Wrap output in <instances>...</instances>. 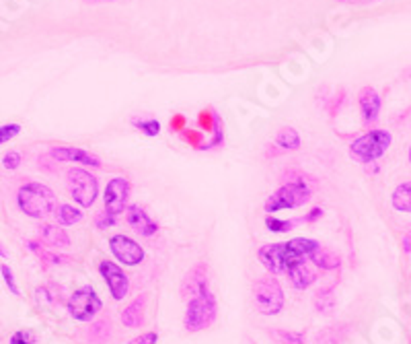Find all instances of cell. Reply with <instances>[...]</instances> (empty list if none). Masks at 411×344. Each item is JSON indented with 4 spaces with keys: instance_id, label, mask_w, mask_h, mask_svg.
<instances>
[{
    "instance_id": "cell-1",
    "label": "cell",
    "mask_w": 411,
    "mask_h": 344,
    "mask_svg": "<svg viewBox=\"0 0 411 344\" xmlns=\"http://www.w3.org/2000/svg\"><path fill=\"white\" fill-rule=\"evenodd\" d=\"M321 243L317 239H308V237H296L284 243H268L262 245L257 252L260 262L264 264V268L272 274L280 272H288L292 266L304 262L310 258V254L319 247Z\"/></svg>"
},
{
    "instance_id": "cell-2",
    "label": "cell",
    "mask_w": 411,
    "mask_h": 344,
    "mask_svg": "<svg viewBox=\"0 0 411 344\" xmlns=\"http://www.w3.org/2000/svg\"><path fill=\"white\" fill-rule=\"evenodd\" d=\"M17 206L25 216L43 221L50 214H54L58 206V198L50 185L39 183V181H27L17 192Z\"/></svg>"
},
{
    "instance_id": "cell-3",
    "label": "cell",
    "mask_w": 411,
    "mask_h": 344,
    "mask_svg": "<svg viewBox=\"0 0 411 344\" xmlns=\"http://www.w3.org/2000/svg\"><path fill=\"white\" fill-rule=\"evenodd\" d=\"M391 143L393 136L389 130H368L350 145V155L360 163H375L389 151Z\"/></svg>"
},
{
    "instance_id": "cell-4",
    "label": "cell",
    "mask_w": 411,
    "mask_h": 344,
    "mask_svg": "<svg viewBox=\"0 0 411 344\" xmlns=\"http://www.w3.org/2000/svg\"><path fill=\"white\" fill-rule=\"evenodd\" d=\"M216 297L208 291L200 297H193L187 301V310H185V318H183V326L187 332H202L206 328H210L216 320Z\"/></svg>"
},
{
    "instance_id": "cell-5",
    "label": "cell",
    "mask_w": 411,
    "mask_h": 344,
    "mask_svg": "<svg viewBox=\"0 0 411 344\" xmlns=\"http://www.w3.org/2000/svg\"><path fill=\"white\" fill-rule=\"evenodd\" d=\"M310 198H313L310 188L304 181H288V183L280 185L272 196H268L266 212L272 214V212L286 210V208H298V206H304Z\"/></svg>"
},
{
    "instance_id": "cell-6",
    "label": "cell",
    "mask_w": 411,
    "mask_h": 344,
    "mask_svg": "<svg viewBox=\"0 0 411 344\" xmlns=\"http://www.w3.org/2000/svg\"><path fill=\"white\" fill-rule=\"evenodd\" d=\"M68 192L81 208H89L95 204L99 196V181L91 172L83 168H70L66 173Z\"/></svg>"
},
{
    "instance_id": "cell-7",
    "label": "cell",
    "mask_w": 411,
    "mask_h": 344,
    "mask_svg": "<svg viewBox=\"0 0 411 344\" xmlns=\"http://www.w3.org/2000/svg\"><path fill=\"white\" fill-rule=\"evenodd\" d=\"M253 303L262 316H277L284 310V291L274 274L262 276L253 285Z\"/></svg>"
},
{
    "instance_id": "cell-8",
    "label": "cell",
    "mask_w": 411,
    "mask_h": 344,
    "mask_svg": "<svg viewBox=\"0 0 411 344\" xmlns=\"http://www.w3.org/2000/svg\"><path fill=\"white\" fill-rule=\"evenodd\" d=\"M66 310H68V314H70L72 320H76V322H91L103 310V301H101V297L97 295V291L91 285H85V287L76 289L68 297Z\"/></svg>"
},
{
    "instance_id": "cell-9",
    "label": "cell",
    "mask_w": 411,
    "mask_h": 344,
    "mask_svg": "<svg viewBox=\"0 0 411 344\" xmlns=\"http://www.w3.org/2000/svg\"><path fill=\"white\" fill-rule=\"evenodd\" d=\"M99 274L105 281V285H107V289H109V293H112V297L116 301H122L128 295V291H130V279L122 270V266H118L112 260H101L99 262Z\"/></svg>"
},
{
    "instance_id": "cell-10",
    "label": "cell",
    "mask_w": 411,
    "mask_h": 344,
    "mask_svg": "<svg viewBox=\"0 0 411 344\" xmlns=\"http://www.w3.org/2000/svg\"><path fill=\"white\" fill-rule=\"evenodd\" d=\"M109 250L118 258V262H122L124 266H138L144 260V247L136 239H132L124 233L109 237Z\"/></svg>"
},
{
    "instance_id": "cell-11",
    "label": "cell",
    "mask_w": 411,
    "mask_h": 344,
    "mask_svg": "<svg viewBox=\"0 0 411 344\" xmlns=\"http://www.w3.org/2000/svg\"><path fill=\"white\" fill-rule=\"evenodd\" d=\"M128 198H130V181L126 177H114L107 181L105 192H103V204H105L107 212H112L116 216L120 212H124Z\"/></svg>"
},
{
    "instance_id": "cell-12",
    "label": "cell",
    "mask_w": 411,
    "mask_h": 344,
    "mask_svg": "<svg viewBox=\"0 0 411 344\" xmlns=\"http://www.w3.org/2000/svg\"><path fill=\"white\" fill-rule=\"evenodd\" d=\"M210 291V279H208V266L202 262L193 266L181 281V297L183 299H193Z\"/></svg>"
},
{
    "instance_id": "cell-13",
    "label": "cell",
    "mask_w": 411,
    "mask_h": 344,
    "mask_svg": "<svg viewBox=\"0 0 411 344\" xmlns=\"http://www.w3.org/2000/svg\"><path fill=\"white\" fill-rule=\"evenodd\" d=\"M50 157L60 163H76V165H87V168H101V159L81 147H52Z\"/></svg>"
},
{
    "instance_id": "cell-14",
    "label": "cell",
    "mask_w": 411,
    "mask_h": 344,
    "mask_svg": "<svg viewBox=\"0 0 411 344\" xmlns=\"http://www.w3.org/2000/svg\"><path fill=\"white\" fill-rule=\"evenodd\" d=\"M358 105H360L364 124H375L379 120L383 101H381V95L377 93L375 87L366 85V87L360 89V93H358Z\"/></svg>"
},
{
    "instance_id": "cell-15",
    "label": "cell",
    "mask_w": 411,
    "mask_h": 344,
    "mask_svg": "<svg viewBox=\"0 0 411 344\" xmlns=\"http://www.w3.org/2000/svg\"><path fill=\"white\" fill-rule=\"evenodd\" d=\"M126 221L142 237H152L158 231V223L152 221V216L144 208H140L138 204H132V206L126 208Z\"/></svg>"
},
{
    "instance_id": "cell-16",
    "label": "cell",
    "mask_w": 411,
    "mask_h": 344,
    "mask_svg": "<svg viewBox=\"0 0 411 344\" xmlns=\"http://www.w3.org/2000/svg\"><path fill=\"white\" fill-rule=\"evenodd\" d=\"M37 235H39V241L45 243L48 247H56V250H62V247H68L70 245V235L66 233V229H62V225H52V223H39L37 227Z\"/></svg>"
},
{
    "instance_id": "cell-17",
    "label": "cell",
    "mask_w": 411,
    "mask_h": 344,
    "mask_svg": "<svg viewBox=\"0 0 411 344\" xmlns=\"http://www.w3.org/2000/svg\"><path fill=\"white\" fill-rule=\"evenodd\" d=\"M288 279H290V285L298 291H304L308 289L315 281H317V272L308 266V262H300L296 266H292L288 272Z\"/></svg>"
},
{
    "instance_id": "cell-18",
    "label": "cell",
    "mask_w": 411,
    "mask_h": 344,
    "mask_svg": "<svg viewBox=\"0 0 411 344\" xmlns=\"http://www.w3.org/2000/svg\"><path fill=\"white\" fill-rule=\"evenodd\" d=\"M144 307H146V295H140L122 312V324L126 328L142 326L144 324Z\"/></svg>"
},
{
    "instance_id": "cell-19",
    "label": "cell",
    "mask_w": 411,
    "mask_h": 344,
    "mask_svg": "<svg viewBox=\"0 0 411 344\" xmlns=\"http://www.w3.org/2000/svg\"><path fill=\"white\" fill-rule=\"evenodd\" d=\"M308 260H310L315 266H319L321 270H335V268L341 266V258H339L335 252H331V250H327V247H323V245H319V247L310 254Z\"/></svg>"
},
{
    "instance_id": "cell-20",
    "label": "cell",
    "mask_w": 411,
    "mask_h": 344,
    "mask_svg": "<svg viewBox=\"0 0 411 344\" xmlns=\"http://www.w3.org/2000/svg\"><path fill=\"white\" fill-rule=\"evenodd\" d=\"M83 216H85V212H83L81 208L72 206V204H58L56 210H54V219H56V223L62 225V227L76 225V223L83 221Z\"/></svg>"
},
{
    "instance_id": "cell-21",
    "label": "cell",
    "mask_w": 411,
    "mask_h": 344,
    "mask_svg": "<svg viewBox=\"0 0 411 344\" xmlns=\"http://www.w3.org/2000/svg\"><path fill=\"white\" fill-rule=\"evenodd\" d=\"M348 328L346 324H339V326H327L323 330H319L315 334V344H341L348 338Z\"/></svg>"
},
{
    "instance_id": "cell-22",
    "label": "cell",
    "mask_w": 411,
    "mask_h": 344,
    "mask_svg": "<svg viewBox=\"0 0 411 344\" xmlns=\"http://www.w3.org/2000/svg\"><path fill=\"white\" fill-rule=\"evenodd\" d=\"M391 204L397 212H411V179L399 183L391 194Z\"/></svg>"
},
{
    "instance_id": "cell-23",
    "label": "cell",
    "mask_w": 411,
    "mask_h": 344,
    "mask_svg": "<svg viewBox=\"0 0 411 344\" xmlns=\"http://www.w3.org/2000/svg\"><path fill=\"white\" fill-rule=\"evenodd\" d=\"M275 145L282 149V151H298L300 149V134L290 128V126H284L280 128V132L275 134Z\"/></svg>"
},
{
    "instance_id": "cell-24",
    "label": "cell",
    "mask_w": 411,
    "mask_h": 344,
    "mask_svg": "<svg viewBox=\"0 0 411 344\" xmlns=\"http://www.w3.org/2000/svg\"><path fill=\"white\" fill-rule=\"evenodd\" d=\"M27 245H29V250L43 262V268H48V266H56V264H66L70 258H66V256H58V254H52V252H48L39 241H27Z\"/></svg>"
},
{
    "instance_id": "cell-25",
    "label": "cell",
    "mask_w": 411,
    "mask_h": 344,
    "mask_svg": "<svg viewBox=\"0 0 411 344\" xmlns=\"http://www.w3.org/2000/svg\"><path fill=\"white\" fill-rule=\"evenodd\" d=\"M130 124L140 130L142 134L146 136H158L160 134V122L156 118H150V116H134L130 120Z\"/></svg>"
},
{
    "instance_id": "cell-26",
    "label": "cell",
    "mask_w": 411,
    "mask_h": 344,
    "mask_svg": "<svg viewBox=\"0 0 411 344\" xmlns=\"http://www.w3.org/2000/svg\"><path fill=\"white\" fill-rule=\"evenodd\" d=\"M315 310L319 314H325V316L333 314V310H335V297L331 295V289H323V291H319L315 295Z\"/></svg>"
},
{
    "instance_id": "cell-27",
    "label": "cell",
    "mask_w": 411,
    "mask_h": 344,
    "mask_svg": "<svg viewBox=\"0 0 411 344\" xmlns=\"http://www.w3.org/2000/svg\"><path fill=\"white\" fill-rule=\"evenodd\" d=\"M272 338H274L277 344H304V334L302 332H292V330H272L270 332Z\"/></svg>"
},
{
    "instance_id": "cell-28",
    "label": "cell",
    "mask_w": 411,
    "mask_h": 344,
    "mask_svg": "<svg viewBox=\"0 0 411 344\" xmlns=\"http://www.w3.org/2000/svg\"><path fill=\"white\" fill-rule=\"evenodd\" d=\"M266 227L272 233H288V231L294 229V221H286V219H277L274 214H268L266 216Z\"/></svg>"
},
{
    "instance_id": "cell-29",
    "label": "cell",
    "mask_w": 411,
    "mask_h": 344,
    "mask_svg": "<svg viewBox=\"0 0 411 344\" xmlns=\"http://www.w3.org/2000/svg\"><path fill=\"white\" fill-rule=\"evenodd\" d=\"M21 134V124L17 122H10V124H2L0 126V147L10 143L12 139H17Z\"/></svg>"
},
{
    "instance_id": "cell-30",
    "label": "cell",
    "mask_w": 411,
    "mask_h": 344,
    "mask_svg": "<svg viewBox=\"0 0 411 344\" xmlns=\"http://www.w3.org/2000/svg\"><path fill=\"white\" fill-rule=\"evenodd\" d=\"M0 274H2V281H4V285L8 287V291L12 293V295H21V291H19V287H17V281H14V274H12V268L8 266V264H2L0 266Z\"/></svg>"
},
{
    "instance_id": "cell-31",
    "label": "cell",
    "mask_w": 411,
    "mask_h": 344,
    "mask_svg": "<svg viewBox=\"0 0 411 344\" xmlns=\"http://www.w3.org/2000/svg\"><path fill=\"white\" fill-rule=\"evenodd\" d=\"M21 163H23V155H21L19 151H8V153L2 157V168H4L6 172H14V170H19V168H21Z\"/></svg>"
},
{
    "instance_id": "cell-32",
    "label": "cell",
    "mask_w": 411,
    "mask_h": 344,
    "mask_svg": "<svg viewBox=\"0 0 411 344\" xmlns=\"http://www.w3.org/2000/svg\"><path fill=\"white\" fill-rule=\"evenodd\" d=\"M8 344H37V336L31 330H17L8 338Z\"/></svg>"
},
{
    "instance_id": "cell-33",
    "label": "cell",
    "mask_w": 411,
    "mask_h": 344,
    "mask_svg": "<svg viewBox=\"0 0 411 344\" xmlns=\"http://www.w3.org/2000/svg\"><path fill=\"white\" fill-rule=\"evenodd\" d=\"M95 225L97 229H107V227H114L116 225V214L107 212V210H99L95 214Z\"/></svg>"
},
{
    "instance_id": "cell-34",
    "label": "cell",
    "mask_w": 411,
    "mask_h": 344,
    "mask_svg": "<svg viewBox=\"0 0 411 344\" xmlns=\"http://www.w3.org/2000/svg\"><path fill=\"white\" fill-rule=\"evenodd\" d=\"M344 99H346V91H344V89H339V93L331 97V105H327V110H329V114H331V116H335V114L339 112V108H341Z\"/></svg>"
},
{
    "instance_id": "cell-35",
    "label": "cell",
    "mask_w": 411,
    "mask_h": 344,
    "mask_svg": "<svg viewBox=\"0 0 411 344\" xmlns=\"http://www.w3.org/2000/svg\"><path fill=\"white\" fill-rule=\"evenodd\" d=\"M158 343V334L156 332H144L136 338H132L128 344H156Z\"/></svg>"
},
{
    "instance_id": "cell-36",
    "label": "cell",
    "mask_w": 411,
    "mask_h": 344,
    "mask_svg": "<svg viewBox=\"0 0 411 344\" xmlns=\"http://www.w3.org/2000/svg\"><path fill=\"white\" fill-rule=\"evenodd\" d=\"M181 134H183V139H185L187 143H191L196 149H200V147H202V145H200V141H202V134H200V132H196V130H187V128H185V130H181Z\"/></svg>"
},
{
    "instance_id": "cell-37",
    "label": "cell",
    "mask_w": 411,
    "mask_h": 344,
    "mask_svg": "<svg viewBox=\"0 0 411 344\" xmlns=\"http://www.w3.org/2000/svg\"><path fill=\"white\" fill-rule=\"evenodd\" d=\"M323 216V208H313L308 214H304V221L306 223H315V221H319Z\"/></svg>"
},
{
    "instance_id": "cell-38",
    "label": "cell",
    "mask_w": 411,
    "mask_h": 344,
    "mask_svg": "<svg viewBox=\"0 0 411 344\" xmlns=\"http://www.w3.org/2000/svg\"><path fill=\"white\" fill-rule=\"evenodd\" d=\"M183 124H185V118H183V116H175V118L171 120V130L181 132V130H185V128H183Z\"/></svg>"
},
{
    "instance_id": "cell-39",
    "label": "cell",
    "mask_w": 411,
    "mask_h": 344,
    "mask_svg": "<svg viewBox=\"0 0 411 344\" xmlns=\"http://www.w3.org/2000/svg\"><path fill=\"white\" fill-rule=\"evenodd\" d=\"M335 2H341V4H370V2H377V0H335Z\"/></svg>"
},
{
    "instance_id": "cell-40",
    "label": "cell",
    "mask_w": 411,
    "mask_h": 344,
    "mask_svg": "<svg viewBox=\"0 0 411 344\" xmlns=\"http://www.w3.org/2000/svg\"><path fill=\"white\" fill-rule=\"evenodd\" d=\"M87 4H105V2H114V0H83Z\"/></svg>"
},
{
    "instance_id": "cell-41",
    "label": "cell",
    "mask_w": 411,
    "mask_h": 344,
    "mask_svg": "<svg viewBox=\"0 0 411 344\" xmlns=\"http://www.w3.org/2000/svg\"><path fill=\"white\" fill-rule=\"evenodd\" d=\"M0 258H2V260H4V258H8V252L2 247V241H0Z\"/></svg>"
},
{
    "instance_id": "cell-42",
    "label": "cell",
    "mask_w": 411,
    "mask_h": 344,
    "mask_svg": "<svg viewBox=\"0 0 411 344\" xmlns=\"http://www.w3.org/2000/svg\"><path fill=\"white\" fill-rule=\"evenodd\" d=\"M403 79H411V68H408V70H403Z\"/></svg>"
},
{
    "instance_id": "cell-43",
    "label": "cell",
    "mask_w": 411,
    "mask_h": 344,
    "mask_svg": "<svg viewBox=\"0 0 411 344\" xmlns=\"http://www.w3.org/2000/svg\"><path fill=\"white\" fill-rule=\"evenodd\" d=\"M410 163H411V147H410Z\"/></svg>"
},
{
    "instance_id": "cell-44",
    "label": "cell",
    "mask_w": 411,
    "mask_h": 344,
    "mask_svg": "<svg viewBox=\"0 0 411 344\" xmlns=\"http://www.w3.org/2000/svg\"><path fill=\"white\" fill-rule=\"evenodd\" d=\"M410 237H411V233H410Z\"/></svg>"
}]
</instances>
